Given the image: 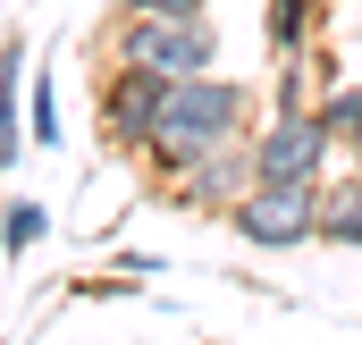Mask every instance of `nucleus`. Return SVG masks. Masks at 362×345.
Listing matches in <instances>:
<instances>
[{"mask_svg":"<svg viewBox=\"0 0 362 345\" xmlns=\"http://www.w3.org/2000/svg\"><path fill=\"white\" fill-rule=\"evenodd\" d=\"M337 169V135L320 127V110H270L253 127V177H329Z\"/></svg>","mask_w":362,"mask_h":345,"instance_id":"6","label":"nucleus"},{"mask_svg":"<svg viewBox=\"0 0 362 345\" xmlns=\"http://www.w3.org/2000/svg\"><path fill=\"white\" fill-rule=\"evenodd\" d=\"M346 169H362V118H354V135H346Z\"/></svg>","mask_w":362,"mask_h":345,"instance_id":"14","label":"nucleus"},{"mask_svg":"<svg viewBox=\"0 0 362 345\" xmlns=\"http://www.w3.org/2000/svg\"><path fill=\"white\" fill-rule=\"evenodd\" d=\"M253 127H262V93L245 85V76H228V68L169 76L160 127H152V144H144V169L160 185V177H177L194 152H211V144H228V135H253Z\"/></svg>","mask_w":362,"mask_h":345,"instance_id":"1","label":"nucleus"},{"mask_svg":"<svg viewBox=\"0 0 362 345\" xmlns=\"http://www.w3.org/2000/svg\"><path fill=\"white\" fill-rule=\"evenodd\" d=\"M312 110H320V127H329V135H337V152H346V135H354V118H362V76L329 85L320 101H312Z\"/></svg>","mask_w":362,"mask_h":345,"instance_id":"11","label":"nucleus"},{"mask_svg":"<svg viewBox=\"0 0 362 345\" xmlns=\"http://www.w3.org/2000/svg\"><path fill=\"white\" fill-rule=\"evenodd\" d=\"M329 34V0H262V42L270 59H295Z\"/></svg>","mask_w":362,"mask_h":345,"instance_id":"9","label":"nucleus"},{"mask_svg":"<svg viewBox=\"0 0 362 345\" xmlns=\"http://www.w3.org/2000/svg\"><path fill=\"white\" fill-rule=\"evenodd\" d=\"M320 219V177H253L228 211V236L253 253H303Z\"/></svg>","mask_w":362,"mask_h":345,"instance_id":"3","label":"nucleus"},{"mask_svg":"<svg viewBox=\"0 0 362 345\" xmlns=\"http://www.w3.org/2000/svg\"><path fill=\"white\" fill-rule=\"evenodd\" d=\"M160 93H169L160 68L110 59V68H101V85H93V127H101V144L144 160V144H152V127H160Z\"/></svg>","mask_w":362,"mask_h":345,"instance_id":"4","label":"nucleus"},{"mask_svg":"<svg viewBox=\"0 0 362 345\" xmlns=\"http://www.w3.org/2000/svg\"><path fill=\"white\" fill-rule=\"evenodd\" d=\"M312 245L329 253H362V169H329L320 177V219H312Z\"/></svg>","mask_w":362,"mask_h":345,"instance_id":"7","label":"nucleus"},{"mask_svg":"<svg viewBox=\"0 0 362 345\" xmlns=\"http://www.w3.org/2000/svg\"><path fill=\"white\" fill-rule=\"evenodd\" d=\"M245 185H253V135H228V144L194 152V160H185L177 177H160L169 211H185V219H228Z\"/></svg>","mask_w":362,"mask_h":345,"instance_id":"5","label":"nucleus"},{"mask_svg":"<svg viewBox=\"0 0 362 345\" xmlns=\"http://www.w3.org/2000/svg\"><path fill=\"white\" fill-rule=\"evenodd\" d=\"M101 59H135V68H160V76H194V68H219V25H211V8H194V17L110 8Z\"/></svg>","mask_w":362,"mask_h":345,"instance_id":"2","label":"nucleus"},{"mask_svg":"<svg viewBox=\"0 0 362 345\" xmlns=\"http://www.w3.org/2000/svg\"><path fill=\"white\" fill-rule=\"evenodd\" d=\"M17 101H25V25L0 34V177L17 169V152H25V118H17Z\"/></svg>","mask_w":362,"mask_h":345,"instance_id":"8","label":"nucleus"},{"mask_svg":"<svg viewBox=\"0 0 362 345\" xmlns=\"http://www.w3.org/2000/svg\"><path fill=\"white\" fill-rule=\"evenodd\" d=\"M110 8H169V17H194V8H211V0H110Z\"/></svg>","mask_w":362,"mask_h":345,"instance_id":"13","label":"nucleus"},{"mask_svg":"<svg viewBox=\"0 0 362 345\" xmlns=\"http://www.w3.org/2000/svg\"><path fill=\"white\" fill-rule=\"evenodd\" d=\"M42 236H51V211H42L34 194H8V202H0V253H8V261H25Z\"/></svg>","mask_w":362,"mask_h":345,"instance_id":"10","label":"nucleus"},{"mask_svg":"<svg viewBox=\"0 0 362 345\" xmlns=\"http://www.w3.org/2000/svg\"><path fill=\"white\" fill-rule=\"evenodd\" d=\"M25 118H34V135H25V144H42V152H51V144H59V85H51L42 68H34V85H25Z\"/></svg>","mask_w":362,"mask_h":345,"instance_id":"12","label":"nucleus"}]
</instances>
